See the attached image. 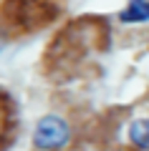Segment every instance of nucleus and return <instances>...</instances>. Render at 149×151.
Segmentation results:
<instances>
[{
	"mask_svg": "<svg viewBox=\"0 0 149 151\" xmlns=\"http://www.w3.org/2000/svg\"><path fill=\"white\" fill-rule=\"evenodd\" d=\"M68 139H71V131L66 126V121L58 116L41 119L36 131H33V146L41 151H58L68 144Z\"/></svg>",
	"mask_w": 149,
	"mask_h": 151,
	"instance_id": "obj_1",
	"label": "nucleus"
},
{
	"mask_svg": "<svg viewBox=\"0 0 149 151\" xmlns=\"http://www.w3.org/2000/svg\"><path fill=\"white\" fill-rule=\"evenodd\" d=\"M124 23H147L149 20V0H129V5L121 10Z\"/></svg>",
	"mask_w": 149,
	"mask_h": 151,
	"instance_id": "obj_2",
	"label": "nucleus"
},
{
	"mask_svg": "<svg viewBox=\"0 0 149 151\" xmlns=\"http://www.w3.org/2000/svg\"><path fill=\"white\" fill-rule=\"evenodd\" d=\"M129 136H132V141L139 146V149L149 151V119L137 121V124L132 126V131H129Z\"/></svg>",
	"mask_w": 149,
	"mask_h": 151,
	"instance_id": "obj_3",
	"label": "nucleus"
}]
</instances>
